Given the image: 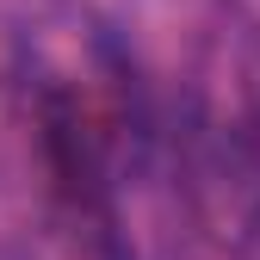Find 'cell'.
Instances as JSON below:
<instances>
[{
    "instance_id": "cell-2",
    "label": "cell",
    "mask_w": 260,
    "mask_h": 260,
    "mask_svg": "<svg viewBox=\"0 0 260 260\" xmlns=\"http://www.w3.org/2000/svg\"><path fill=\"white\" fill-rule=\"evenodd\" d=\"M186 180L217 242L260 254V19L223 13L186 81Z\"/></svg>"
},
{
    "instance_id": "cell-1",
    "label": "cell",
    "mask_w": 260,
    "mask_h": 260,
    "mask_svg": "<svg viewBox=\"0 0 260 260\" xmlns=\"http://www.w3.org/2000/svg\"><path fill=\"white\" fill-rule=\"evenodd\" d=\"M19 75L62 260H130L118 186L143 168L149 118L124 44L87 7L44 0L19 31Z\"/></svg>"
}]
</instances>
